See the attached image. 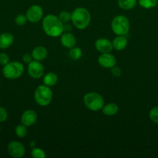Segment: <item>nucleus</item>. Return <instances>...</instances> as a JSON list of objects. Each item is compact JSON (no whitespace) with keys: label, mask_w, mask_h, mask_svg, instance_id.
<instances>
[{"label":"nucleus","mask_w":158,"mask_h":158,"mask_svg":"<svg viewBox=\"0 0 158 158\" xmlns=\"http://www.w3.org/2000/svg\"><path fill=\"white\" fill-rule=\"evenodd\" d=\"M42 27L48 36L54 38L60 36L64 32V23L60 21L58 16L53 14H49L43 17Z\"/></svg>","instance_id":"nucleus-1"},{"label":"nucleus","mask_w":158,"mask_h":158,"mask_svg":"<svg viewBox=\"0 0 158 158\" xmlns=\"http://www.w3.org/2000/svg\"><path fill=\"white\" fill-rule=\"evenodd\" d=\"M91 20V13L85 8L77 7L71 12V22L73 25L81 30L86 29L89 26Z\"/></svg>","instance_id":"nucleus-2"},{"label":"nucleus","mask_w":158,"mask_h":158,"mask_svg":"<svg viewBox=\"0 0 158 158\" xmlns=\"http://www.w3.org/2000/svg\"><path fill=\"white\" fill-rule=\"evenodd\" d=\"M83 103L89 110L96 111L102 110L105 105L103 97L96 92H90L85 94L83 97Z\"/></svg>","instance_id":"nucleus-3"},{"label":"nucleus","mask_w":158,"mask_h":158,"mask_svg":"<svg viewBox=\"0 0 158 158\" xmlns=\"http://www.w3.org/2000/svg\"><path fill=\"white\" fill-rule=\"evenodd\" d=\"M34 100L40 106H46L53 100V92L50 87L46 85H40L34 92Z\"/></svg>","instance_id":"nucleus-4"},{"label":"nucleus","mask_w":158,"mask_h":158,"mask_svg":"<svg viewBox=\"0 0 158 158\" xmlns=\"http://www.w3.org/2000/svg\"><path fill=\"white\" fill-rule=\"evenodd\" d=\"M24 72L23 63L17 61L9 62L3 66L2 74L8 80H16L22 77Z\"/></svg>","instance_id":"nucleus-5"},{"label":"nucleus","mask_w":158,"mask_h":158,"mask_svg":"<svg viewBox=\"0 0 158 158\" xmlns=\"http://www.w3.org/2000/svg\"><path fill=\"white\" fill-rule=\"evenodd\" d=\"M112 32L117 35H125L130 29V23L128 18L122 15H116L111 23Z\"/></svg>","instance_id":"nucleus-6"},{"label":"nucleus","mask_w":158,"mask_h":158,"mask_svg":"<svg viewBox=\"0 0 158 158\" xmlns=\"http://www.w3.org/2000/svg\"><path fill=\"white\" fill-rule=\"evenodd\" d=\"M7 152L12 157L21 158L26 154V148L21 142L13 140L8 143Z\"/></svg>","instance_id":"nucleus-7"},{"label":"nucleus","mask_w":158,"mask_h":158,"mask_svg":"<svg viewBox=\"0 0 158 158\" xmlns=\"http://www.w3.org/2000/svg\"><path fill=\"white\" fill-rule=\"evenodd\" d=\"M26 15L31 23H38L43 17V8L39 5H33L27 9Z\"/></svg>","instance_id":"nucleus-8"},{"label":"nucleus","mask_w":158,"mask_h":158,"mask_svg":"<svg viewBox=\"0 0 158 158\" xmlns=\"http://www.w3.org/2000/svg\"><path fill=\"white\" fill-rule=\"evenodd\" d=\"M27 72L29 77H32L33 79L37 80V79L41 78L43 76L44 67H43V64L40 61L33 60L32 62L28 63Z\"/></svg>","instance_id":"nucleus-9"},{"label":"nucleus","mask_w":158,"mask_h":158,"mask_svg":"<svg viewBox=\"0 0 158 158\" xmlns=\"http://www.w3.org/2000/svg\"><path fill=\"white\" fill-rule=\"evenodd\" d=\"M98 63L102 67L105 69H112L116 64V59L110 52L102 53L98 58Z\"/></svg>","instance_id":"nucleus-10"},{"label":"nucleus","mask_w":158,"mask_h":158,"mask_svg":"<svg viewBox=\"0 0 158 158\" xmlns=\"http://www.w3.org/2000/svg\"><path fill=\"white\" fill-rule=\"evenodd\" d=\"M37 120V114L33 110H26L23 113L20 118V122L22 124L26 127L33 126L36 123Z\"/></svg>","instance_id":"nucleus-11"},{"label":"nucleus","mask_w":158,"mask_h":158,"mask_svg":"<svg viewBox=\"0 0 158 158\" xmlns=\"http://www.w3.org/2000/svg\"><path fill=\"white\" fill-rule=\"evenodd\" d=\"M94 48L101 53L110 52L113 49L112 43L106 38L98 39L94 43Z\"/></svg>","instance_id":"nucleus-12"},{"label":"nucleus","mask_w":158,"mask_h":158,"mask_svg":"<svg viewBox=\"0 0 158 158\" xmlns=\"http://www.w3.org/2000/svg\"><path fill=\"white\" fill-rule=\"evenodd\" d=\"M60 43L64 47L71 49L76 45V38L72 33L69 32H64L60 35Z\"/></svg>","instance_id":"nucleus-13"},{"label":"nucleus","mask_w":158,"mask_h":158,"mask_svg":"<svg viewBox=\"0 0 158 158\" xmlns=\"http://www.w3.org/2000/svg\"><path fill=\"white\" fill-rule=\"evenodd\" d=\"M14 43V36L10 32H2L0 34V49H6Z\"/></svg>","instance_id":"nucleus-14"},{"label":"nucleus","mask_w":158,"mask_h":158,"mask_svg":"<svg viewBox=\"0 0 158 158\" xmlns=\"http://www.w3.org/2000/svg\"><path fill=\"white\" fill-rule=\"evenodd\" d=\"M32 56L34 60L37 61H43V60H46V58L48 56V51L44 46H36L32 51Z\"/></svg>","instance_id":"nucleus-15"},{"label":"nucleus","mask_w":158,"mask_h":158,"mask_svg":"<svg viewBox=\"0 0 158 158\" xmlns=\"http://www.w3.org/2000/svg\"><path fill=\"white\" fill-rule=\"evenodd\" d=\"M112 43L113 49L117 51H122L126 48L128 45V40L125 35H116Z\"/></svg>","instance_id":"nucleus-16"},{"label":"nucleus","mask_w":158,"mask_h":158,"mask_svg":"<svg viewBox=\"0 0 158 158\" xmlns=\"http://www.w3.org/2000/svg\"><path fill=\"white\" fill-rule=\"evenodd\" d=\"M104 115L107 117H112L119 112V106L114 103H108L105 104L102 109Z\"/></svg>","instance_id":"nucleus-17"},{"label":"nucleus","mask_w":158,"mask_h":158,"mask_svg":"<svg viewBox=\"0 0 158 158\" xmlns=\"http://www.w3.org/2000/svg\"><path fill=\"white\" fill-rule=\"evenodd\" d=\"M57 81H58V77L56 73L52 72H50L48 73H46V75L43 77V84L46 85V86L51 87V86H54L57 84Z\"/></svg>","instance_id":"nucleus-18"},{"label":"nucleus","mask_w":158,"mask_h":158,"mask_svg":"<svg viewBox=\"0 0 158 158\" xmlns=\"http://www.w3.org/2000/svg\"><path fill=\"white\" fill-rule=\"evenodd\" d=\"M137 0H118L119 8L124 10H131L136 7Z\"/></svg>","instance_id":"nucleus-19"},{"label":"nucleus","mask_w":158,"mask_h":158,"mask_svg":"<svg viewBox=\"0 0 158 158\" xmlns=\"http://www.w3.org/2000/svg\"><path fill=\"white\" fill-rule=\"evenodd\" d=\"M70 58L73 60H78L82 57V50L79 47H75L70 49L69 52H68Z\"/></svg>","instance_id":"nucleus-20"},{"label":"nucleus","mask_w":158,"mask_h":158,"mask_svg":"<svg viewBox=\"0 0 158 158\" xmlns=\"http://www.w3.org/2000/svg\"><path fill=\"white\" fill-rule=\"evenodd\" d=\"M15 134L20 138H24L27 136L28 130L27 127L23 124H19L15 128Z\"/></svg>","instance_id":"nucleus-21"},{"label":"nucleus","mask_w":158,"mask_h":158,"mask_svg":"<svg viewBox=\"0 0 158 158\" xmlns=\"http://www.w3.org/2000/svg\"><path fill=\"white\" fill-rule=\"evenodd\" d=\"M137 2L141 7L146 9H153L158 3V0H137Z\"/></svg>","instance_id":"nucleus-22"},{"label":"nucleus","mask_w":158,"mask_h":158,"mask_svg":"<svg viewBox=\"0 0 158 158\" xmlns=\"http://www.w3.org/2000/svg\"><path fill=\"white\" fill-rule=\"evenodd\" d=\"M31 155L33 158H45L46 153L43 149L34 147L31 151Z\"/></svg>","instance_id":"nucleus-23"},{"label":"nucleus","mask_w":158,"mask_h":158,"mask_svg":"<svg viewBox=\"0 0 158 158\" xmlns=\"http://www.w3.org/2000/svg\"><path fill=\"white\" fill-rule=\"evenodd\" d=\"M58 17L64 24L68 23L71 21V12H68V11H62L60 12Z\"/></svg>","instance_id":"nucleus-24"},{"label":"nucleus","mask_w":158,"mask_h":158,"mask_svg":"<svg viewBox=\"0 0 158 158\" xmlns=\"http://www.w3.org/2000/svg\"><path fill=\"white\" fill-rule=\"evenodd\" d=\"M149 117L152 122L158 124V106H155L150 110L149 113Z\"/></svg>","instance_id":"nucleus-25"},{"label":"nucleus","mask_w":158,"mask_h":158,"mask_svg":"<svg viewBox=\"0 0 158 158\" xmlns=\"http://www.w3.org/2000/svg\"><path fill=\"white\" fill-rule=\"evenodd\" d=\"M28 21L27 18H26V15H23V14H19L16 15V17L15 18V23L17 26H24L26 25V22Z\"/></svg>","instance_id":"nucleus-26"},{"label":"nucleus","mask_w":158,"mask_h":158,"mask_svg":"<svg viewBox=\"0 0 158 158\" xmlns=\"http://www.w3.org/2000/svg\"><path fill=\"white\" fill-rule=\"evenodd\" d=\"M8 112L6 109L3 106H0V123H3V122L6 121L8 119Z\"/></svg>","instance_id":"nucleus-27"},{"label":"nucleus","mask_w":158,"mask_h":158,"mask_svg":"<svg viewBox=\"0 0 158 158\" xmlns=\"http://www.w3.org/2000/svg\"><path fill=\"white\" fill-rule=\"evenodd\" d=\"M9 62V56L6 52H0V65L5 66Z\"/></svg>","instance_id":"nucleus-28"},{"label":"nucleus","mask_w":158,"mask_h":158,"mask_svg":"<svg viewBox=\"0 0 158 158\" xmlns=\"http://www.w3.org/2000/svg\"><path fill=\"white\" fill-rule=\"evenodd\" d=\"M111 69H112V74L114 77H120L121 74H122V69H121L119 66H113Z\"/></svg>","instance_id":"nucleus-29"},{"label":"nucleus","mask_w":158,"mask_h":158,"mask_svg":"<svg viewBox=\"0 0 158 158\" xmlns=\"http://www.w3.org/2000/svg\"><path fill=\"white\" fill-rule=\"evenodd\" d=\"M22 59H23V61L25 63H27V64L30 63V62H32L33 60L32 54H29L28 53V52L25 53L24 55L23 56V57H22Z\"/></svg>","instance_id":"nucleus-30"},{"label":"nucleus","mask_w":158,"mask_h":158,"mask_svg":"<svg viewBox=\"0 0 158 158\" xmlns=\"http://www.w3.org/2000/svg\"><path fill=\"white\" fill-rule=\"evenodd\" d=\"M0 133H1V127H0Z\"/></svg>","instance_id":"nucleus-31"}]
</instances>
